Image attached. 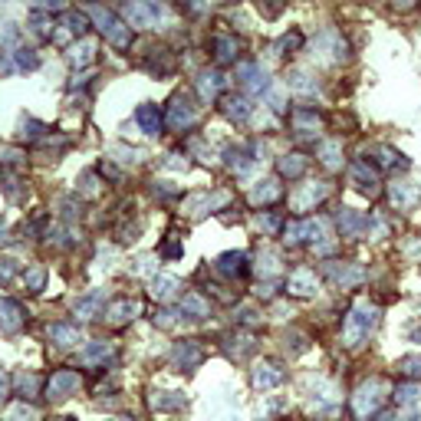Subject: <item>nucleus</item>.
<instances>
[{"instance_id":"c85d7f7f","label":"nucleus","mask_w":421,"mask_h":421,"mask_svg":"<svg viewBox=\"0 0 421 421\" xmlns=\"http://www.w3.org/2000/svg\"><path fill=\"white\" fill-rule=\"evenodd\" d=\"M136 313H138L136 300H116L105 310V319H109V323H125V319H136Z\"/></svg>"},{"instance_id":"09e8293b","label":"nucleus","mask_w":421,"mask_h":421,"mask_svg":"<svg viewBox=\"0 0 421 421\" xmlns=\"http://www.w3.org/2000/svg\"><path fill=\"white\" fill-rule=\"evenodd\" d=\"M155 323H162V326H175V313H168V310H165V313L155 316Z\"/></svg>"},{"instance_id":"37998d69","label":"nucleus","mask_w":421,"mask_h":421,"mask_svg":"<svg viewBox=\"0 0 421 421\" xmlns=\"http://www.w3.org/2000/svg\"><path fill=\"white\" fill-rule=\"evenodd\" d=\"M43 125L36 119H20V138H40Z\"/></svg>"},{"instance_id":"9d476101","label":"nucleus","mask_w":421,"mask_h":421,"mask_svg":"<svg viewBox=\"0 0 421 421\" xmlns=\"http://www.w3.org/2000/svg\"><path fill=\"white\" fill-rule=\"evenodd\" d=\"M336 221H339V230H343V237H362V234L369 230V214H362V210L339 208Z\"/></svg>"},{"instance_id":"39448f33","label":"nucleus","mask_w":421,"mask_h":421,"mask_svg":"<svg viewBox=\"0 0 421 421\" xmlns=\"http://www.w3.org/2000/svg\"><path fill=\"white\" fill-rule=\"evenodd\" d=\"M79 382H83L79 372H73V369H60V372H53L50 382H46V398H50V402H63V398L76 395Z\"/></svg>"},{"instance_id":"72a5a7b5","label":"nucleus","mask_w":421,"mask_h":421,"mask_svg":"<svg viewBox=\"0 0 421 421\" xmlns=\"http://www.w3.org/2000/svg\"><path fill=\"white\" fill-rule=\"evenodd\" d=\"M10 60H14V69H36L40 66V56H36V50H27V46H20V50H14L10 53Z\"/></svg>"},{"instance_id":"412c9836","label":"nucleus","mask_w":421,"mask_h":421,"mask_svg":"<svg viewBox=\"0 0 421 421\" xmlns=\"http://www.w3.org/2000/svg\"><path fill=\"white\" fill-rule=\"evenodd\" d=\"M326 273L343 286L362 283V277H365V270H362V267H352V263H343V267H339V263H326Z\"/></svg>"},{"instance_id":"6ab92c4d","label":"nucleus","mask_w":421,"mask_h":421,"mask_svg":"<svg viewBox=\"0 0 421 421\" xmlns=\"http://www.w3.org/2000/svg\"><path fill=\"white\" fill-rule=\"evenodd\" d=\"M178 290H181V280L178 277H168V273H162V277H151V296L155 300H175L178 296Z\"/></svg>"},{"instance_id":"bb28decb","label":"nucleus","mask_w":421,"mask_h":421,"mask_svg":"<svg viewBox=\"0 0 421 421\" xmlns=\"http://www.w3.org/2000/svg\"><path fill=\"white\" fill-rule=\"evenodd\" d=\"M326 191H330V188H326L323 181H316V184H310L303 195L293 197V208H296V210H310L316 201H323V197H326Z\"/></svg>"},{"instance_id":"7ed1b4c3","label":"nucleus","mask_w":421,"mask_h":421,"mask_svg":"<svg viewBox=\"0 0 421 421\" xmlns=\"http://www.w3.org/2000/svg\"><path fill=\"white\" fill-rule=\"evenodd\" d=\"M237 83H241V89L247 96H263L270 89V76H267V69L260 63H241L237 66Z\"/></svg>"},{"instance_id":"49530a36","label":"nucleus","mask_w":421,"mask_h":421,"mask_svg":"<svg viewBox=\"0 0 421 421\" xmlns=\"http://www.w3.org/2000/svg\"><path fill=\"white\" fill-rule=\"evenodd\" d=\"M30 23H33V33H40V36H53V30H50V27H53V23H50V20H46V17L33 14V17H30Z\"/></svg>"},{"instance_id":"2eb2a0df","label":"nucleus","mask_w":421,"mask_h":421,"mask_svg":"<svg viewBox=\"0 0 421 421\" xmlns=\"http://www.w3.org/2000/svg\"><path fill=\"white\" fill-rule=\"evenodd\" d=\"M286 293H293V296H316V273L296 270L286 280Z\"/></svg>"},{"instance_id":"a211bd4d","label":"nucleus","mask_w":421,"mask_h":421,"mask_svg":"<svg viewBox=\"0 0 421 421\" xmlns=\"http://www.w3.org/2000/svg\"><path fill=\"white\" fill-rule=\"evenodd\" d=\"M349 181H352L359 191H369V195L378 188V175L369 168V162H356V165H352V171H349Z\"/></svg>"},{"instance_id":"58836bf2","label":"nucleus","mask_w":421,"mask_h":421,"mask_svg":"<svg viewBox=\"0 0 421 421\" xmlns=\"http://www.w3.org/2000/svg\"><path fill=\"white\" fill-rule=\"evenodd\" d=\"M7 421H36V408L27 405V402H17V405L7 408V415H3Z\"/></svg>"},{"instance_id":"c9c22d12","label":"nucleus","mask_w":421,"mask_h":421,"mask_svg":"<svg viewBox=\"0 0 421 421\" xmlns=\"http://www.w3.org/2000/svg\"><path fill=\"white\" fill-rule=\"evenodd\" d=\"M36 391H40V378L33 376V372H20V376H17V395H20V402L33 398Z\"/></svg>"},{"instance_id":"e433bc0d","label":"nucleus","mask_w":421,"mask_h":421,"mask_svg":"<svg viewBox=\"0 0 421 421\" xmlns=\"http://www.w3.org/2000/svg\"><path fill=\"white\" fill-rule=\"evenodd\" d=\"M181 313H184V316H195V319H201V316H208V313H210V306H208L204 300H201L197 293H188V296L181 300Z\"/></svg>"},{"instance_id":"f03ea898","label":"nucleus","mask_w":421,"mask_h":421,"mask_svg":"<svg viewBox=\"0 0 421 421\" xmlns=\"http://www.w3.org/2000/svg\"><path fill=\"white\" fill-rule=\"evenodd\" d=\"M378 326V310L372 303H356L352 313L346 319V343L349 346H359L362 339Z\"/></svg>"},{"instance_id":"20e7f679","label":"nucleus","mask_w":421,"mask_h":421,"mask_svg":"<svg viewBox=\"0 0 421 421\" xmlns=\"http://www.w3.org/2000/svg\"><path fill=\"white\" fill-rule=\"evenodd\" d=\"M197 119V109L191 105L188 96H175L171 105H168V116H165V125L171 132H184V129H191Z\"/></svg>"},{"instance_id":"4c0bfd02","label":"nucleus","mask_w":421,"mask_h":421,"mask_svg":"<svg viewBox=\"0 0 421 421\" xmlns=\"http://www.w3.org/2000/svg\"><path fill=\"white\" fill-rule=\"evenodd\" d=\"M92 53H96V46L83 40V43H76L73 50H69V56H66V60L73 63V66H89V63H92Z\"/></svg>"},{"instance_id":"f8f14e48","label":"nucleus","mask_w":421,"mask_h":421,"mask_svg":"<svg viewBox=\"0 0 421 421\" xmlns=\"http://www.w3.org/2000/svg\"><path fill=\"white\" fill-rule=\"evenodd\" d=\"M23 323H27V313H23V306L17 300H0V330L3 332H17L23 330Z\"/></svg>"},{"instance_id":"1a4fd4ad","label":"nucleus","mask_w":421,"mask_h":421,"mask_svg":"<svg viewBox=\"0 0 421 421\" xmlns=\"http://www.w3.org/2000/svg\"><path fill=\"white\" fill-rule=\"evenodd\" d=\"M378 391H382V382H378V378L365 382V385L356 391V402H352V405H356V415H359V418L372 415V411L382 405V395H378Z\"/></svg>"},{"instance_id":"a18cd8bd","label":"nucleus","mask_w":421,"mask_h":421,"mask_svg":"<svg viewBox=\"0 0 421 421\" xmlns=\"http://www.w3.org/2000/svg\"><path fill=\"white\" fill-rule=\"evenodd\" d=\"M14 277H17V260L14 257H0V283H7Z\"/></svg>"},{"instance_id":"b1692460","label":"nucleus","mask_w":421,"mask_h":421,"mask_svg":"<svg viewBox=\"0 0 421 421\" xmlns=\"http://www.w3.org/2000/svg\"><path fill=\"white\" fill-rule=\"evenodd\" d=\"M112 352H116L112 343H89V346L79 352V362H83V365H99V362L112 359Z\"/></svg>"},{"instance_id":"f257e3e1","label":"nucleus","mask_w":421,"mask_h":421,"mask_svg":"<svg viewBox=\"0 0 421 421\" xmlns=\"http://www.w3.org/2000/svg\"><path fill=\"white\" fill-rule=\"evenodd\" d=\"M86 14L96 20V27L102 30V36L112 46H129V40H132V27H129V23H125L116 10H105V7H89Z\"/></svg>"},{"instance_id":"6e6552de","label":"nucleus","mask_w":421,"mask_h":421,"mask_svg":"<svg viewBox=\"0 0 421 421\" xmlns=\"http://www.w3.org/2000/svg\"><path fill=\"white\" fill-rule=\"evenodd\" d=\"M86 30H89V14H86V10H66L63 20L56 23L53 36H56V40H63V36H76V40H79Z\"/></svg>"},{"instance_id":"79ce46f5","label":"nucleus","mask_w":421,"mask_h":421,"mask_svg":"<svg viewBox=\"0 0 421 421\" xmlns=\"http://www.w3.org/2000/svg\"><path fill=\"white\" fill-rule=\"evenodd\" d=\"M398 369L411 378H421V359L418 356H405V359H398Z\"/></svg>"},{"instance_id":"4be33fe9","label":"nucleus","mask_w":421,"mask_h":421,"mask_svg":"<svg viewBox=\"0 0 421 421\" xmlns=\"http://www.w3.org/2000/svg\"><path fill=\"white\" fill-rule=\"evenodd\" d=\"M418 197H421V191L415 184H408V181H395V184H391V204H395V208L408 210Z\"/></svg>"},{"instance_id":"473e14b6","label":"nucleus","mask_w":421,"mask_h":421,"mask_svg":"<svg viewBox=\"0 0 421 421\" xmlns=\"http://www.w3.org/2000/svg\"><path fill=\"white\" fill-rule=\"evenodd\" d=\"M286 86L296 92H316V79L310 73H303V69H290L286 73Z\"/></svg>"},{"instance_id":"5fc2aeb1","label":"nucleus","mask_w":421,"mask_h":421,"mask_svg":"<svg viewBox=\"0 0 421 421\" xmlns=\"http://www.w3.org/2000/svg\"><path fill=\"white\" fill-rule=\"evenodd\" d=\"M0 230H3V221H0Z\"/></svg>"},{"instance_id":"9b49d317","label":"nucleus","mask_w":421,"mask_h":421,"mask_svg":"<svg viewBox=\"0 0 421 421\" xmlns=\"http://www.w3.org/2000/svg\"><path fill=\"white\" fill-rule=\"evenodd\" d=\"M136 122L138 129L145 132V136H162V125H165V119H162V112H158V105L155 102H142L136 109Z\"/></svg>"},{"instance_id":"aec40b11","label":"nucleus","mask_w":421,"mask_h":421,"mask_svg":"<svg viewBox=\"0 0 421 421\" xmlns=\"http://www.w3.org/2000/svg\"><path fill=\"white\" fill-rule=\"evenodd\" d=\"M221 86H224V76L217 73V69H208V73H201V79H197V96H201L204 102H214L217 92H221Z\"/></svg>"},{"instance_id":"5701e85b","label":"nucleus","mask_w":421,"mask_h":421,"mask_svg":"<svg viewBox=\"0 0 421 421\" xmlns=\"http://www.w3.org/2000/svg\"><path fill=\"white\" fill-rule=\"evenodd\" d=\"M280 197V181L277 178H263L254 184V191H250V201L254 204H273Z\"/></svg>"},{"instance_id":"ea45409f","label":"nucleus","mask_w":421,"mask_h":421,"mask_svg":"<svg viewBox=\"0 0 421 421\" xmlns=\"http://www.w3.org/2000/svg\"><path fill=\"white\" fill-rule=\"evenodd\" d=\"M421 398V385H398L395 389V402L398 405H415Z\"/></svg>"},{"instance_id":"864d4df0","label":"nucleus","mask_w":421,"mask_h":421,"mask_svg":"<svg viewBox=\"0 0 421 421\" xmlns=\"http://www.w3.org/2000/svg\"><path fill=\"white\" fill-rule=\"evenodd\" d=\"M53 421H73V418H53Z\"/></svg>"},{"instance_id":"a19ab883","label":"nucleus","mask_w":421,"mask_h":421,"mask_svg":"<svg viewBox=\"0 0 421 421\" xmlns=\"http://www.w3.org/2000/svg\"><path fill=\"white\" fill-rule=\"evenodd\" d=\"M23 280H27V286H30L33 293H40V290H43V283H46V270H43V267H30Z\"/></svg>"},{"instance_id":"603ef678","label":"nucleus","mask_w":421,"mask_h":421,"mask_svg":"<svg viewBox=\"0 0 421 421\" xmlns=\"http://www.w3.org/2000/svg\"><path fill=\"white\" fill-rule=\"evenodd\" d=\"M112 421H136V418H112Z\"/></svg>"},{"instance_id":"c756f323","label":"nucleus","mask_w":421,"mask_h":421,"mask_svg":"<svg viewBox=\"0 0 421 421\" xmlns=\"http://www.w3.org/2000/svg\"><path fill=\"white\" fill-rule=\"evenodd\" d=\"M102 303H105V290H92V293H86L83 300H76V316H96L99 310H102Z\"/></svg>"},{"instance_id":"4468645a","label":"nucleus","mask_w":421,"mask_h":421,"mask_svg":"<svg viewBox=\"0 0 421 421\" xmlns=\"http://www.w3.org/2000/svg\"><path fill=\"white\" fill-rule=\"evenodd\" d=\"M50 339L63 349H73L83 343V332H79V326H73V323H53V326H50Z\"/></svg>"},{"instance_id":"393cba45","label":"nucleus","mask_w":421,"mask_h":421,"mask_svg":"<svg viewBox=\"0 0 421 421\" xmlns=\"http://www.w3.org/2000/svg\"><path fill=\"white\" fill-rule=\"evenodd\" d=\"M237 50H241L237 36H230V33H217V36H214V56L221 63L237 60Z\"/></svg>"},{"instance_id":"ddd939ff","label":"nucleus","mask_w":421,"mask_h":421,"mask_svg":"<svg viewBox=\"0 0 421 421\" xmlns=\"http://www.w3.org/2000/svg\"><path fill=\"white\" fill-rule=\"evenodd\" d=\"M283 369L280 365H273V362H260L254 369V385L257 389H277V385H283Z\"/></svg>"},{"instance_id":"0eeeda50","label":"nucleus","mask_w":421,"mask_h":421,"mask_svg":"<svg viewBox=\"0 0 421 421\" xmlns=\"http://www.w3.org/2000/svg\"><path fill=\"white\" fill-rule=\"evenodd\" d=\"M201 359H204V349L197 346L195 339H181V343H175V349H171V365L175 369H197L201 365Z\"/></svg>"},{"instance_id":"de8ad7c7","label":"nucleus","mask_w":421,"mask_h":421,"mask_svg":"<svg viewBox=\"0 0 421 421\" xmlns=\"http://www.w3.org/2000/svg\"><path fill=\"white\" fill-rule=\"evenodd\" d=\"M0 162H7V165H20V151L17 149H0Z\"/></svg>"},{"instance_id":"3c124183","label":"nucleus","mask_w":421,"mask_h":421,"mask_svg":"<svg viewBox=\"0 0 421 421\" xmlns=\"http://www.w3.org/2000/svg\"><path fill=\"white\" fill-rule=\"evenodd\" d=\"M7 398V376H3V369H0V402Z\"/></svg>"},{"instance_id":"dca6fc26","label":"nucleus","mask_w":421,"mask_h":421,"mask_svg":"<svg viewBox=\"0 0 421 421\" xmlns=\"http://www.w3.org/2000/svg\"><path fill=\"white\" fill-rule=\"evenodd\" d=\"M214 270L221 273V277H241V273H247V254H237V250L221 254L217 263H214Z\"/></svg>"},{"instance_id":"f3484780","label":"nucleus","mask_w":421,"mask_h":421,"mask_svg":"<svg viewBox=\"0 0 421 421\" xmlns=\"http://www.w3.org/2000/svg\"><path fill=\"white\" fill-rule=\"evenodd\" d=\"M290 122H293L296 136H316V132H319V125H323V119H319V112H316V109H296Z\"/></svg>"},{"instance_id":"8fccbe9b","label":"nucleus","mask_w":421,"mask_h":421,"mask_svg":"<svg viewBox=\"0 0 421 421\" xmlns=\"http://www.w3.org/2000/svg\"><path fill=\"white\" fill-rule=\"evenodd\" d=\"M138 273H149L151 270V257H142V260H138V267H136Z\"/></svg>"},{"instance_id":"2f4dec72","label":"nucleus","mask_w":421,"mask_h":421,"mask_svg":"<svg viewBox=\"0 0 421 421\" xmlns=\"http://www.w3.org/2000/svg\"><path fill=\"white\" fill-rule=\"evenodd\" d=\"M277 168H280V175H283V178H300L303 171H306V158L293 151V155H283V158L277 162Z\"/></svg>"},{"instance_id":"c03bdc74","label":"nucleus","mask_w":421,"mask_h":421,"mask_svg":"<svg viewBox=\"0 0 421 421\" xmlns=\"http://www.w3.org/2000/svg\"><path fill=\"white\" fill-rule=\"evenodd\" d=\"M257 227H260L263 234H277V230H280V217H277V214H260V217H257Z\"/></svg>"},{"instance_id":"423d86ee","label":"nucleus","mask_w":421,"mask_h":421,"mask_svg":"<svg viewBox=\"0 0 421 421\" xmlns=\"http://www.w3.org/2000/svg\"><path fill=\"white\" fill-rule=\"evenodd\" d=\"M122 14H125L129 27H155L165 17V7L162 3H125Z\"/></svg>"},{"instance_id":"7c9ffc66","label":"nucleus","mask_w":421,"mask_h":421,"mask_svg":"<svg viewBox=\"0 0 421 421\" xmlns=\"http://www.w3.org/2000/svg\"><path fill=\"white\" fill-rule=\"evenodd\" d=\"M250 112H254V109H250V102H247L244 96H227V99H224V116H227V119L244 122Z\"/></svg>"},{"instance_id":"cd10ccee","label":"nucleus","mask_w":421,"mask_h":421,"mask_svg":"<svg viewBox=\"0 0 421 421\" xmlns=\"http://www.w3.org/2000/svg\"><path fill=\"white\" fill-rule=\"evenodd\" d=\"M319 162L326 168L343 165V142H339V138H326V142L319 145Z\"/></svg>"},{"instance_id":"a878e982","label":"nucleus","mask_w":421,"mask_h":421,"mask_svg":"<svg viewBox=\"0 0 421 421\" xmlns=\"http://www.w3.org/2000/svg\"><path fill=\"white\" fill-rule=\"evenodd\" d=\"M151 405L158 408V411H175V408L188 405V395L184 391H155L151 395Z\"/></svg>"},{"instance_id":"f704fd0d","label":"nucleus","mask_w":421,"mask_h":421,"mask_svg":"<svg viewBox=\"0 0 421 421\" xmlns=\"http://www.w3.org/2000/svg\"><path fill=\"white\" fill-rule=\"evenodd\" d=\"M254 162H257V158L247 149H230V151H227V165L234 168V171H241V175H244V171H250V168H254Z\"/></svg>"}]
</instances>
